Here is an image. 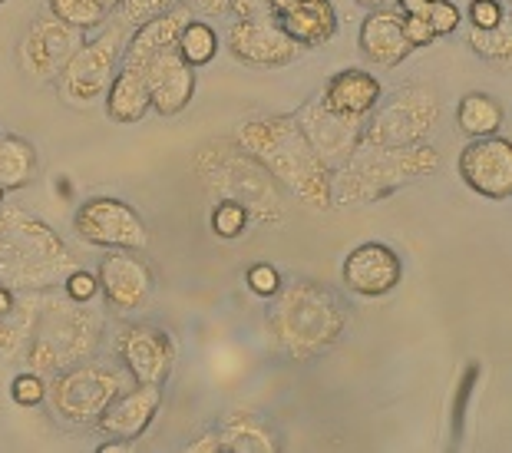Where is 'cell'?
<instances>
[{"instance_id":"19","label":"cell","mask_w":512,"mask_h":453,"mask_svg":"<svg viewBox=\"0 0 512 453\" xmlns=\"http://www.w3.org/2000/svg\"><path fill=\"white\" fill-rule=\"evenodd\" d=\"M162 407V384H136L126 387L116 401L106 407L103 417L96 420V430L100 437H113V440H139L152 427Z\"/></svg>"},{"instance_id":"9","label":"cell","mask_w":512,"mask_h":453,"mask_svg":"<svg viewBox=\"0 0 512 453\" xmlns=\"http://www.w3.org/2000/svg\"><path fill=\"white\" fill-rule=\"evenodd\" d=\"M440 123V96L427 83H403L390 100H380L367 116L361 146L427 143Z\"/></svg>"},{"instance_id":"24","label":"cell","mask_w":512,"mask_h":453,"mask_svg":"<svg viewBox=\"0 0 512 453\" xmlns=\"http://www.w3.org/2000/svg\"><path fill=\"white\" fill-rule=\"evenodd\" d=\"M278 27L285 30L291 43L298 47H324L341 34V20L331 0H298L285 17H278Z\"/></svg>"},{"instance_id":"13","label":"cell","mask_w":512,"mask_h":453,"mask_svg":"<svg viewBox=\"0 0 512 453\" xmlns=\"http://www.w3.org/2000/svg\"><path fill=\"white\" fill-rule=\"evenodd\" d=\"M83 43V30L63 24L47 10L34 24L27 27L24 40L17 47V63L24 70L27 80L34 83H50L60 77V70L67 67V60Z\"/></svg>"},{"instance_id":"28","label":"cell","mask_w":512,"mask_h":453,"mask_svg":"<svg viewBox=\"0 0 512 453\" xmlns=\"http://www.w3.org/2000/svg\"><path fill=\"white\" fill-rule=\"evenodd\" d=\"M219 30L212 24H205L199 17H189L185 27L179 30V40H176V53L189 63V67H205V63L215 60L219 53Z\"/></svg>"},{"instance_id":"44","label":"cell","mask_w":512,"mask_h":453,"mask_svg":"<svg viewBox=\"0 0 512 453\" xmlns=\"http://www.w3.org/2000/svg\"><path fill=\"white\" fill-rule=\"evenodd\" d=\"M133 444H129V440H106V444H100V453H116V450H129Z\"/></svg>"},{"instance_id":"21","label":"cell","mask_w":512,"mask_h":453,"mask_svg":"<svg viewBox=\"0 0 512 453\" xmlns=\"http://www.w3.org/2000/svg\"><path fill=\"white\" fill-rule=\"evenodd\" d=\"M357 47H361L370 67H384V70L400 67V63L413 53L407 37H403L400 10L397 7L370 10L361 24V34H357Z\"/></svg>"},{"instance_id":"40","label":"cell","mask_w":512,"mask_h":453,"mask_svg":"<svg viewBox=\"0 0 512 453\" xmlns=\"http://www.w3.org/2000/svg\"><path fill=\"white\" fill-rule=\"evenodd\" d=\"M185 453H225L222 450V437L219 430H205L199 440H192V444H185Z\"/></svg>"},{"instance_id":"35","label":"cell","mask_w":512,"mask_h":453,"mask_svg":"<svg viewBox=\"0 0 512 453\" xmlns=\"http://www.w3.org/2000/svg\"><path fill=\"white\" fill-rule=\"evenodd\" d=\"M466 17H470V27L476 30H493L509 17V7L506 0H470Z\"/></svg>"},{"instance_id":"12","label":"cell","mask_w":512,"mask_h":453,"mask_svg":"<svg viewBox=\"0 0 512 453\" xmlns=\"http://www.w3.org/2000/svg\"><path fill=\"white\" fill-rule=\"evenodd\" d=\"M100 295L113 315H139L156 298V272L139 252L129 248H106V255L96 265Z\"/></svg>"},{"instance_id":"16","label":"cell","mask_w":512,"mask_h":453,"mask_svg":"<svg viewBox=\"0 0 512 453\" xmlns=\"http://www.w3.org/2000/svg\"><path fill=\"white\" fill-rule=\"evenodd\" d=\"M456 169L476 196L493 202H506L512 196V143L499 133L470 139V146H463Z\"/></svg>"},{"instance_id":"22","label":"cell","mask_w":512,"mask_h":453,"mask_svg":"<svg viewBox=\"0 0 512 453\" xmlns=\"http://www.w3.org/2000/svg\"><path fill=\"white\" fill-rule=\"evenodd\" d=\"M192 17V7L179 0V4L166 7L162 14L143 20L129 30L126 37V47H123V60L126 63H136V67H146V63L156 57L162 50H172L179 40V30L185 27V20Z\"/></svg>"},{"instance_id":"5","label":"cell","mask_w":512,"mask_h":453,"mask_svg":"<svg viewBox=\"0 0 512 453\" xmlns=\"http://www.w3.org/2000/svg\"><path fill=\"white\" fill-rule=\"evenodd\" d=\"M73 268V252L47 222L20 206H0V285L17 295L53 288Z\"/></svg>"},{"instance_id":"10","label":"cell","mask_w":512,"mask_h":453,"mask_svg":"<svg viewBox=\"0 0 512 453\" xmlns=\"http://www.w3.org/2000/svg\"><path fill=\"white\" fill-rule=\"evenodd\" d=\"M73 232L93 248H129V252H146L152 235L126 199L116 196H93L83 199L73 212Z\"/></svg>"},{"instance_id":"37","label":"cell","mask_w":512,"mask_h":453,"mask_svg":"<svg viewBox=\"0 0 512 453\" xmlns=\"http://www.w3.org/2000/svg\"><path fill=\"white\" fill-rule=\"evenodd\" d=\"M172 4H179V0H123L113 14L123 17L129 27H136V24H143V20L162 14V10L172 7Z\"/></svg>"},{"instance_id":"49","label":"cell","mask_w":512,"mask_h":453,"mask_svg":"<svg viewBox=\"0 0 512 453\" xmlns=\"http://www.w3.org/2000/svg\"><path fill=\"white\" fill-rule=\"evenodd\" d=\"M0 4H4V0H0Z\"/></svg>"},{"instance_id":"26","label":"cell","mask_w":512,"mask_h":453,"mask_svg":"<svg viewBox=\"0 0 512 453\" xmlns=\"http://www.w3.org/2000/svg\"><path fill=\"white\" fill-rule=\"evenodd\" d=\"M503 103L496 96H489L483 90L466 93L460 103H456V126L466 139H483V136H496L503 129Z\"/></svg>"},{"instance_id":"47","label":"cell","mask_w":512,"mask_h":453,"mask_svg":"<svg viewBox=\"0 0 512 453\" xmlns=\"http://www.w3.org/2000/svg\"><path fill=\"white\" fill-rule=\"evenodd\" d=\"M0 206H4V189H0Z\"/></svg>"},{"instance_id":"43","label":"cell","mask_w":512,"mask_h":453,"mask_svg":"<svg viewBox=\"0 0 512 453\" xmlns=\"http://www.w3.org/2000/svg\"><path fill=\"white\" fill-rule=\"evenodd\" d=\"M294 4H298V0H268V17H271V20L285 17Z\"/></svg>"},{"instance_id":"30","label":"cell","mask_w":512,"mask_h":453,"mask_svg":"<svg viewBox=\"0 0 512 453\" xmlns=\"http://www.w3.org/2000/svg\"><path fill=\"white\" fill-rule=\"evenodd\" d=\"M466 40H470V47L483 60L499 63L503 70H509V63H512V20L509 17L499 27H493V30L470 27V37H466Z\"/></svg>"},{"instance_id":"39","label":"cell","mask_w":512,"mask_h":453,"mask_svg":"<svg viewBox=\"0 0 512 453\" xmlns=\"http://www.w3.org/2000/svg\"><path fill=\"white\" fill-rule=\"evenodd\" d=\"M228 14H235V17H268V0H228Z\"/></svg>"},{"instance_id":"33","label":"cell","mask_w":512,"mask_h":453,"mask_svg":"<svg viewBox=\"0 0 512 453\" xmlns=\"http://www.w3.org/2000/svg\"><path fill=\"white\" fill-rule=\"evenodd\" d=\"M427 20L437 37H450L463 24V10L453 0H427Z\"/></svg>"},{"instance_id":"32","label":"cell","mask_w":512,"mask_h":453,"mask_svg":"<svg viewBox=\"0 0 512 453\" xmlns=\"http://www.w3.org/2000/svg\"><path fill=\"white\" fill-rule=\"evenodd\" d=\"M10 397L20 407H40L47 404V377L37 371H24L10 381Z\"/></svg>"},{"instance_id":"15","label":"cell","mask_w":512,"mask_h":453,"mask_svg":"<svg viewBox=\"0 0 512 453\" xmlns=\"http://www.w3.org/2000/svg\"><path fill=\"white\" fill-rule=\"evenodd\" d=\"M291 116H294V123H298L301 133H304V139H308V146L314 149V156H318L331 172L341 169L347 159L354 156V149L361 146L364 123L334 116L328 106L321 103V96L301 103Z\"/></svg>"},{"instance_id":"38","label":"cell","mask_w":512,"mask_h":453,"mask_svg":"<svg viewBox=\"0 0 512 453\" xmlns=\"http://www.w3.org/2000/svg\"><path fill=\"white\" fill-rule=\"evenodd\" d=\"M400 24H403V37H407V43L413 50L420 47H430L433 40H440L437 34H433L430 20L423 14H400Z\"/></svg>"},{"instance_id":"8","label":"cell","mask_w":512,"mask_h":453,"mask_svg":"<svg viewBox=\"0 0 512 453\" xmlns=\"http://www.w3.org/2000/svg\"><path fill=\"white\" fill-rule=\"evenodd\" d=\"M129 37V24L123 17L110 14L106 24L100 27V37L83 40L76 53L67 60V67L57 77V93L67 106H93L106 96L113 73L119 67Z\"/></svg>"},{"instance_id":"29","label":"cell","mask_w":512,"mask_h":453,"mask_svg":"<svg viewBox=\"0 0 512 453\" xmlns=\"http://www.w3.org/2000/svg\"><path fill=\"white\" fill-rule=\"evenodd\" d=\"M47 10L63 24L83 30V34L86 30H100L106 17H110V10L100 0H47Z\"/></svg>"},{"instance_id":"20","label":"cell","mask_w":512,"mask_h":453,"mask_svg":"<svg viewBox=\"0 0 512 453\" xmlns=\"http://www.w3.org/2000/svg\"><path fill=\"white\" fill-rule=\"evenodd\" d=\"M380 100H384V86H380L374 73L361 67L334 73L321 90V103L328 106L334 116L357 120V123H367V116L377 110Z\"/></svg>"},{"instance_id":"41","label":"cell","mask_w":512,"mask_h":453,"mask_svg":"<svg viewBox=\"0 0 512 453\" xmlns=\"http://www.w3.org/2000/svg\"><path fill=\"white\" fill-rule=\"evenodd\" d=\"M189 4L205 10L209 17H228V0H189Z\"/></svg>"},{"instance_id":"42","label":"cell","mask_w":512,"mask_h":453,"mask_svg":"<svg viewBox=\"0 0 512 453\" xmlns=\"http://www.w3.org/2000/svg\"><path fill=\"white\" fill-rule=\"evenodd\" d=\"M17 305V291H10L7 285H0V318H7Z\"/></svg>"},{"instance_id":"27","label":"cell","mask_w":512,"mask_h":453,"mask_svg":"<svg viewBox=\"0 0 512 453\" xmlns=\"http://www.w3.org/2000/svg\"><path fill=\"white\" fill-rule=\"evenodd\" d=\"M37 179V149L30 139L10 133L0 136V189L20 192Z\"/></svg>"},{"instance_id":"11","label":"cell","mask_w":512,"mask_h":453,"mask_svg":"<svg viewBox=\"0 0 512 453\" xmlns=\"http://www.w3.org/2000/svg\"><path fill=\"white\" fill-rule=\"evenodd\" d=\"M116 364L136 384H166L176 368V341L162 325L152 321H123L113 338Z\"/></svg>"},{"instance_id":"36","label":"cell","mask_w":512,"mask_h":453,"mask_svg":"<svg viewBox=\"0 0 512 453\" xmlns=\"http://www.w3.org/2000/svg\"><path fill=\"white\" fill-rule=\"evenodd\" d=\"M245 282H248V288H252L258 298H271L281 288V282H285V278H281V272H278L275 265L255 262V265L245 268Z\"/></svg>"},{"instance_id":"17","label":"cell","mask_w":512,"mask_h":453,"mask_svg":"<svg viewBox=\"0 0 512 453\" xmlns=\"http://www.w3.org/2000/svg\"><path fill=\"white\" fill-rule=\"evenodd\" d=\"M403 278L400 255L384 242H364L347 252L341 265V285L357 298H384Z\"/></svg>"},{"instance_id":"48","label":"cell","mask_w":512,"mask_h":453,"mask_svg":"<svg viewBox=\"0 0 512 453\" xmlns=\"http://www.w3.org/2000/svg\"><path fill=\"white\" fill-rule=\"evenodd\" d=\"M0 338H4V325H0Z\"/></svg>"},{"instance_id":"23","label":"cell","mask_w":512,"mask_h":453,"mask_svg":"<svg viewBox=\"0 0 512 453\" xmlns=\"http://www.w3.org/2000/svg\"><path fill=\"white\" fill-rule=\"evenodd\" d=\"M106 116L113 123H143L149 116V86H146V67H136V63H126L119 57V67L113 73L110 86H106L103 96Z\"/></svg>"},{"instance_id":"3","label":"cell","mask_w":512,"mask_h":453,"mask_svg":"<svg viewBox=\"0 0 512 453\" xmlns=\"http://www.w3.org/2000/svg\"><path fill=\"white\" fill-rule=\"evenodd\" d=\"M232 139L265 166L281 189L308 209L328 212L331 169L314 156L294 116H248L235 126Z\"/></svg>"},{"instance_id":"7","label":"cell","mask_w":512,"mask_h":453,"mask_svg":"<svg viewBox=\"0 0 512 453\" xmlns=\"http://www.w3.org/2000/svg\"><path fill=\"white\" fill-rule=\"evenodd\" d=\"M129 377L116 361H103L100 354L76 361L70 368L47 377V404L57 420L70 427H93L119 394L129 387Z\"/></svg>"},{"instance_id":"14","label":"cell","mask_w":512,"mask_h":453,"mask_svg":"<svg viewBox=\"0 0 512 453\" xmlns=\"http://www.w3.org/2000/svg\"><path fill=\"white\" fill-rule=\"evenodd\" d=\"M225 47L238 63L255 70L288 67L301 50L271 17H235L225 30Z\"/></svg>"},{"instance_id":"25","label":"cell","mask_w":512,"mask_h":453,"mask_svg":"<svg viewBox=\"0 0 512 453\" xmlns=\"http://www.w3.org/2000/svg\"><path fill=\"white\" fill-rule=\"evenodd\" d=\"M222 450L225 453H278L281 437L265 417L255 411H235L222 420L219 427Z\"/></svg>"},{"instance_id":"46","label":"cell","mask_w":512,"mask_h":453,"mask_svg":"<svg viewBox=\"0 0 512 453\" xmlns=\"http://www.w3.org/2000/svg\"><path fill=\"white\" fill-rule=\"evenodd\" d=\"M100 4L106 7V10H110V14H113V10L119 7V4H123V0H100Z\"/></svg>"},{"instance_id":"6","label":"cell","mask_w":512,"mask_h":453,"mask_svg":"<svg viewBox=\"0 0 512 453\" xmlns=\"http://www.w3.org/2000/svg\"><path fill=\"white\" fill-rule=\"evenodd\" d=\"M440 172V153L427 143L413 146H357L341 169L331 172L334 206H364L394 196L417 179Z\"/></svg>"},{"instance_id":"2","label":"cell","mask_w":512,"mask_h":453,"mask_svg":"<svg viewBox=\"0 0 512 453\" xmlns=\"http://www.w3.org/2000/svg\"><path fill=\"white\" fill-rule=\"evenodd\" d=\"M265 301V328L271 348L294 364L328 354L347 331L344 298L334 288L314 282V278L281 282V288Z\"/></svg>"},{"instance_id":"34","label":"cell","mask_w":512,"mask_h":453,"mask_svg":"<svg viewBox=\"0 0 512 453\" xmlns=\"http://www.w3.org/2000/svg\"><path fill=\"white\" fill-rule=\"evenodd\" d=\"M60 285H63V295L80 301V305H93V301L100 298V282H96V272H86V268H80V265H76Z\"/></svg>"},{"instance_id":"4","label":"cell","mask_w":512,"mask_h":453,"mask_svg":"<svg viewBox=\"0 0 512 453\" xmlns=\"http://www.w3.org/2000/svg\"><path fill=\"white\" fill-rule=\"evenodd\" d=\"M192 176L205 192V199H232L245 206L252 215V225L275 232L288 222L285 189L235 139H212L202 149H195Z\"/></svg>"},{"instance_id":"1","label":"cell","mask_w":512,"mask_h":453,"mask_svg":"<svg viewBox=\"0 0 512 453\" xmlns=\"http://www.w3.org/2000/svg\"><path fill=\"white\" fill-rule=\"evenodd\" d=\"M4 325L0 338V354L20 358L27 371H37L43 377L70 368L76 361L96 358L103 348L106 318L93 305H80L63 295V288H40V291H20L17 305Z\"/></svg>"},{"instance_id":"31","label":"cell","mask_w":512,"mask_h":453,"mask_svg":"<svg viewBox=\"0 0 512 453\" xmlns=\"http://www.w3.org/2000/svg\"><path fill=\"white\" fill-rule=\"evenodd\" d=\"M212 232L219 235V239L232 242V239H242V235L248 232V225H252V215H248L245 206H238V202L232 199H219L212 202Z\"/></svg>"},{"instance_id":"18","label":"cell","mask_w":512,"mask_h":453,"mask_svg":"<svg viewBox=\"0 0 512 453\" xmlns=\"http://www.w3.org/2000/svg\"><path fill=\"white\" fill-rule=\"evenodd\" d=\"M146 86H149V106L162 120L179 116L195 96V67H189L176 47L156 53L146 63Z\"/></svg>"},{"instance_id":"45","label":"cell","mask_w":512,"mask_h":453,"mask_svg":"<svg viewBox=\"0 0 512 453\" xmlns=\"http://www.w3.org/2000/svg\"><path fill=\"white\" fill-rule=\"evenodd\" d=\"M354 4H361V7H367V10H374V7H387L390 0H354Z\"/></svg>"}]
</instances>
